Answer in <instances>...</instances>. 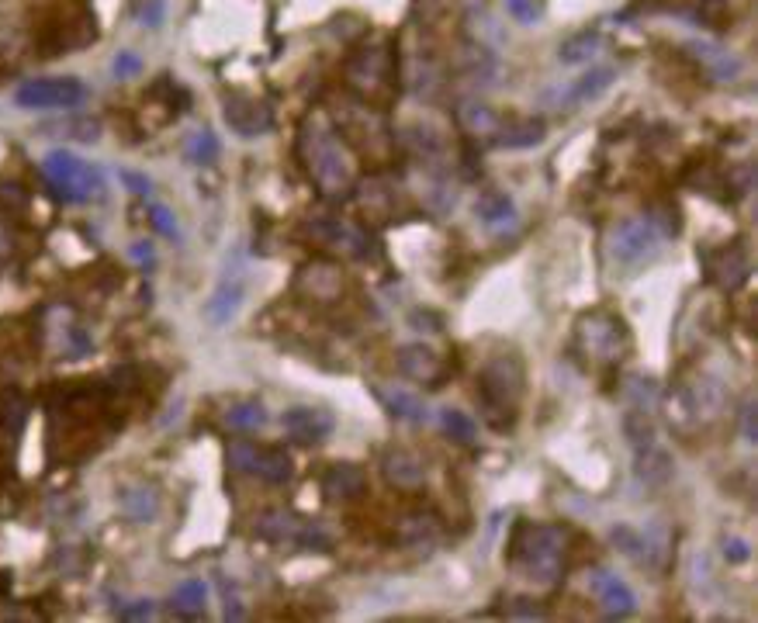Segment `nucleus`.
Instances as JSON below:
<instances>
[{
	"label": "nucleus",
	"mask_w": 758,
	"mask_h": 623,
	"mask_svg": "<svg viewBox=\"0 0 758 623\" xmlns=\"http://www.w3.org/2000/svg\"><path fill=\"white\" fill-rule=\"evenodd\" d=\"M225 426L239 433H253L260 426H267V409L260 402H236L225 409Z\"/></svg>",
	"instance_id": "31"
},
{
	"label": "nucleus",
	"mask_w": 758,
	"mask_h": 623,
	"mask_svg": "<svg viewBox=\"0 0 758 623\" xmlns=\"http://www.w3.org/2000/svg\"><path fill=\"white\" fill-rule=\"evenodd\" d=\"M509 613H513V617H527V620H530V617H537V620L547 617V613L540 610V606H530V599H516V606H513Z\"/></svg>",
	"instance_id": "43"
},
{
	"label": "nucleus",
	"mask_w": 758,
	"mask_h": 623,
	"mask_svg": "<svg viewBox=\"0 0 758 623\" xmlns=\"http://www.w3.org/2000/svg\"><path fill=\"white\" fill-rule=\"evenodd\" d=\"M381 471H385L388 485L395 489H419L426 482V464L416 450H405V447H392L385 450L381 457Z\"/></svg>",
	"instance_id": "17"
},
{
	"label": "nucleus",
	"mask_w": 758,
	"mask_h": 623,
	"mask_svg": "<svg viewBox=\"0 0 758 623\" xmlns=\"http://www.w3.org/2000/svg\"><path fill=\"white\" fill-rule=\"evenodd\" d=\"M523 395V364L513 354H499L478 374V402L492 430H509L516 423V405Z\"/></svg>",
	"instance_id": "3"
},
{
	"label": "nucleus",
	"mask_w": 758,
	"mask_h": 623,
	"mask_svg": "<svg viewBox=\"0 0 758 623\" xmlns=\"http://www.w3.org/2000/svg\"><path fill=\"white\" fill-rule=\"evenodd\" d=\"M298 527L302 523L295 520V516H288V513H267V516H260V523H257V537H264V540H270V544H295V537H298Z\"/></svg>",
	"instance_id": "30"
},
{
	"label": "nucleus",
	"mask_w": 758,
	"mask_h": 623,
	"mask_svg": "<svg viewBox=\"0 0 758 623\" xmlns=\"http://www.w3.org/2000/svg\"><path fill=\"white\" fill-rule=\"evenodd\" d=\"M457 118H461V129L471 135V139H495L502 129V118L495 115V111L489 108V104H461V111H457Z\"/></svg>",
	"instance_id": "24"
},
{
	"label": "nucleus",
	"mask_w": 758,
	"mask_h": 623,
	"mask_svg": "<svg viewBox=\"0 0 758 623\" xmlns=\"http://www.w3.org/2000/svg\"><path fill=\"white\" fill-rule=\"evenodd\" d=\"M118 617L122 620H149L153 617V603H149V599H135V603L118 610Z\"/></svg>",
	"instance_id": "41"
},
{
	"label": "nucleus",
	"mask_w": 758,
	"mask_h": 623,
	"mask_svg": "<svg viewBox=\"0 0 758 623\" xmlns=\"http://www.w3.org/2000/svg\"><path fill=\"white\" fill-rule=\"evenodd\" d=\"M741 433H745L748 444H755L758 440V419H755V399L745 402V409H741Z\"/></svg>",
	"instance_id": "40"
},
{
	"label": "nucleus",
	"mask_w": 758,
	"mask_h": 623,
	"mask_svg": "<svg viewBox=\"0 0 758 623\" xmlns=\"http://www.w3.org/2000/svg\"><path fill=\"white\" fill-rule=\"evenodd\" d=\"M502 4H506V11L513 14V21H520V25H537L540 14H544L540 0H502Z\"/></svg>",
	"instance_id": "35"
},
{
	"label": "nucleus",
	"mask_w": 758,
	"mask_h": 623,
	"mask_svg": "<svg viewBox=\"0 0 758 623\" xmlns=\"http://www.w3.org/2000/svg\"><path fill=\"white\" fill-rule=\"evenodd\" d=\"M378 399L395 419H405V423H426V416H430L423 399L405 392V388H378Z\"/></svg>",
	"instance_id": "25"
},
{
	"label": "nucleus",
	"mask_w": 758,
	"mask_h": 623,
	"mask_svg": "<svg viewBox=\"0 0 758 623\" xmlns=\"http://www.w3.org/2000/svg\"><path fill=\"white\" fill-rule=\"evenodd\" d=\"M118 506H122V513L129 516L132 523H149L160 513V492L146 482L122 485V489H118Z\"/></svg>",
	"instance_id": "20"
},
{
	"label": "nucleus",
	"mask_w": 758,
	"mask_h": 623,
	"mask_svg": "<svg viewBox=\"0 0 758 623\" xmlns=\"http://www.w3.org/2000/svg\"><path fill=\"white\" fill-rule=\"evenodd\" d=\"M599 49H603V35L579 32V35H568V39L558 45V59L565 66H579V63H589Z\"/></svg>",
	"instance_id": "26"
},
{
	"label": "nucleus",
	"mask_w": 758,
	"mask_h": 623,
	"mask_svg": "<svg viewBox=\"0 0 758 623\" xmlns=\"http://www.w3.org/2000/svg\"><path fill=\"white\" fill-rule=\"evenodd\" d=\"M42 132H59L66 135V139H80V142H94L97 135H101V122L97 118H77V122H59V125H45Z\"/></svg>",
	"instance_id": "33"
},
{
	"label": "nucleus",
	"mask_w": 758,
	"mask_h": 623,
	"mask_svg": "<svg viewBox=\"0 0 758 623\" xmlns=\"http://www.w3.org/2000/svg\"><path fill=\"white\" fill-rule=\"evenodd\" d=\"M575 336H579V347L585 350V357L603 360V364L620 360L624 350L630 347L627 322L620 319L617 312H603V309L582 315L579 326H575Z\"/></svg>",
	"instance_id": "5"
},
{
	"label": "nucleus",
	"mask_w": 758,
	"mask_h": 623,
	"mask_svg": "<svg viewBox=\"0 0 758 623\" xmlns=\"http://www.w3.org/2000/svg\"><path fill=\"white\" fill-rule=\"evenodd\" d=\"M149 222H153V229L160 232V236H170V239L177 236V219H174V212H170V208L153 205V208H149Z\"/></svg>",
	"instance_id": "37"
},
{
	"label": "nucleus",
	"mask_w": 758,
	"mask_h": 623,
	"mask_svg": "<svg viewBox=\"0 0 758 623\" xmlns=\"http://www.w3.org/2000/svg\"><path fill=\"white\" fill-rule=\"evenodd\" d=\"M87 101V87L77 77H39L14 90V104L25 111H70Z\"/></svg>",
	"instance_id": "7"
},
{
	"label": "nucleus",
	"mask_w": 758,
	"mask_h": 623,
	"mask_svg": "<svg viewBox=\"0 0 758 623\" xmlns=\"http://www.w3.org/2000/svg\"><path fill=\"white\" fill-rule=\"evenodd\" d=\"M437 537H440V527H437V520L433 516H405V523H402V540L409 547H416V551H430L433 544H437Z\"/></svg>",
	"instance_id": "28"
},
{
	"label": "nucleus",
	"mask_w": 758,
	"mask_h": 623,
	"mask_svg": "<svg viewBox=\"0 0 758 623\" xmlns=\"http://www.w3.org/2000/svg\"><path fill=\"white\" fill-rule=\"evenodd\" d=\"M302 153H305V167L319 187L322 198L329 201H343L357 184V167L354 156L347 153L343 139L329 129L322 118H312L302 132Z\"/></svg>",
	"instance_id": "1"
},
{
	"label": "nucleus",
	"mask_w": 758,
	"mask_h": 623,
	"mask_svg": "<svg viewBox=\"0 0 758 623\" xmlns=\"http://www.w3.org/2000/svg\"><path fill=\"white\" fill-rule=\"evenodd\" d=\"M475 215L478 222L492 225V229H502V225H513L516 222V205L506 191H495V187H485L475 201Z\"/></svg>",
	"instance_id": "22"
},
{
	"label": "nucleus",
	"mask_w": 758,
	"mask_h": 623,
	"mask_svg": "<svg viewBox=\"0 0 758 623\" xmlns=\"http://www.w3.org/2000/svg\"><path fill=\"white\" fill-rule=\"evenodd\" d=\"M610 540L620 547V554L634 558L637 565L644 561V534H637L634 527H613V530H610Z\"/></svg>",
	"instance_id": "34"
},
{
	"label": "nucleus",
	"mask_w": 758,
	"mask_h": 623,
	"mask_svg": "<svg viewBox=\"0 0 758 623\" xmlns=\"http://www.w3.org/2000/svg\"><path fill=\"white\" fill-rule=\"evenodd\" d=\"M205 596L208 592L198 579H184L174 589V613H180V617H187V620L205 617Z\"/></svg>",
	"instance_id": "27"
},
{
	"label": "nucleus",
	"mask_w": 758,
	"mask_h": 623,
	"mask_svg": "<svg viewBox=\"0 0 758 623\" xmlns=\"http://www.w3.org/2000/svg\"><path fill=\"white\" fill-rule=\"evenodd\" d=\"M42 174L49 180L52 194L59 201H90L104 194V174L90 167L87 160L66 153V149H52L42 160Z\"/></svg>",
	"instance_id": "4"
},
{
	"label": "nucleus",
	"mask_w": 758,
	"mask_h": 623,
	"mask_svg": "<svg viewBox=\"0 0 758 623\" xmlns=\"http://www.w3.org/2000/svg\"><path fill=\"white\" fill-rule=\"evenodd\" d=\"M613 84H617V66H592L589 73H582V77L572 80L568 87H558L554 94H547V101H551L554 108H579V104L596 101V97Z\"/></svg>",
	"instance_id": "14"
},
{
	"label": "nucleus",
	"mask_w": 758,
	"mask_h": 623,
	"mask_svg": "<svg viewBox=\"0 0 758 623\" xmlns=\"http://www.w3.org/2000/svg\"><path fill=\"white\" fill-rule=\"evenodd\" d=\"M589 585H592V592L599 596V603H603V613L610 620H624V617H630V613L637 610V596H634V589L620 579L617 572H610V568H596L592 572V579H589Z\"/></svg>",
	"instance_id": "15"
},
{
	"label": "nucleus",
	"mask_w": 758,
	"mask_h": 623,
	"mask_svg": "<svg viewBox=\"0 0 758 623\" xmlns=\"http://www.w3.org/2000/svg\"><path fill=\"white\" fill-rule=\"evenodd\" d=\"M568 530L554 523H520L509 540V565L534 585H558L565 579Z\"/></svg>",
	"instance_id": "2"
},
{
	"label": "nucleus",
	"mask_w": 758,
	"mask_h": 623,
	"mask_svg": "<svg viewBox=\"0 0 758 623\" xmlns=\"http://www.w3.org/2000/svg\"><path fill=\"white\" fill-rule=\"evenodd\" d=\"M142 70V59L135 52H118L115 56V77H135Z\"/></svg>",
	"instance_id": "39"
},
{
	"label": "nucleus",
	"mask_w": 758,
	"mask_h": 623,
	"mask_svg": "<svg viewBox=\"0 0 758 623\" xmlns=\"http://www.w3.org/2000/svg\"><path fill=\"white\" fill-rule=\"evenodd\" d=\"M222 118L239 139H257V135H264L270 129V111L257 97L229 94L222 104Z\"/></svg>",
	"instance_id": "13"
},
{
	"label": "nucleus",
	"mask_w": 758,
	"mask_h": 623,
	"mask_svg": "<svg viewBox=\"0 0 758 623\" xmlns=\"http://www.w3.org/2000/svg\"><path fill=\"white\" fill-rule=\"evenodd\" d=\"M724 558L734 561V565H741V561L752 558V547H748V540H741V537H727L724 540Z\"/></svg>",
	"instance_id": "38"
},
{
	"label": "nucleus",
	"mask_w": 758,
	"mask_h": 623,
	"mask_svg": "<svg viewBox=\"0 0 758 623\" xmlns=\"http://www.w3.org/2000/svg\"><path fill=\"white\" fill-rule=\"evenodd\" d=\"M547 139V125L540 118H523V122H506L495 135V146L499 149H530L540 146Z\"/></svg>",
	"instance_id": "23"
},
{
	"label": "nucleus",
	"mask_w": 758,
	"mask_h": 623,
	"mask_svg": "<svg viewBox=\"0 0 758 623\" xmlns=\"http://www.w3.org/2000/svg\"><path fill=\"white\" fill-rule=\"evenodd\" d=\"M395 367H399V374H405V378L426 381V385H440L437 378H440V371H444L440 357L433 354L430 347H423V343H405V347H399Z\"/></svg>",
	"instance_id": "18"
},
{
	"label": "nucleus",
	"mask_w": 758,
	"mask_h": 623,
	"mask_svg": "<svg viewBox=\"0 0 758 623\" xmlns=\"http://www.w3.org/2000/svg\"><path fill=\"white\" fill-rule=\"evenodd\" d=\"M440 426H444V433L454 440V444H461V447H475L478 444V426H475V419H471L468 412L440 409Z\"/></svg>",
	"instance_id": "29"
},
{
	"label": "nucleus",
	"mask_w": 758,
	"mask_h": 623,
	"mask_svg": "<svg viewBox=\"0 0 758 623\" xmlns=\"http://www.w3.org/2000/svg\"><path fill=\"white\" fill-rule=\"evenodd\" d=\"M686 49L693 52L696 63H700L714 80H734L741 73V59L731 56L727 49H717V45H707V42H689Z\"/></svg>",
	"instance_id": "21"
},
{
	"label": "nucleus",
	"mask_w": 758,
	"mask_h": 623,
	"mask_svg": "<svg viewBox=\"0 0 758 623\" xmlns=\"http://www.w3.org/2000/svg\"><path fill=\"white\" fill-rule=\"evenodd\" d=\"M229 464L236 471H243V475H253L267 485H284L295 475V464H291V457L284 454L281 447H257V444H246V440L229 447Z\"/></svg>",
	"instance_id": "8"
},
{
	"label": "nucleus",
	"mask_w": 758,
	"mask_h": 623,
	"mask_svg": "<svg viewBox=\"0 0 758 623\" xmlns=\"http://www.w3.org/2000/svg\"><path fill=\"white\" fill-rule=\"evenodd\" d=\"M184 156L191 163H198V167H205V163H212L215 156H219V139H215L208 129L194 132L191 139H187V146H184Z\"/></svg>",
	"instance_id": "32"
},
{
	"label": "nucleus",
	"mask_w": 758,
	"mask_h": 623,
	"mask_svg": "<svg viewBox=\"0 0 758 623\" xmlns=\"http://www.w3.org/2000/svg\"><path fill=\"white\" fill-rule=\"evenodd\" d=\"M132 257H135V260H153V250H149V246H135Z\"/></svg>",
	"instance_id": "44"
},
{
	"label": "nucleus",
	"mask_w": 758,
	"mask_h": 623,
	"mask_svg": "<svg viewBox=\"0 0 758 623\" xmlns=\"http://www.w3.org/2000/svg\"><path fill=\"white\" fill-rule=\"evenodd\" d=\"M662 232L655 229L644 215H637V219H624L613 225L610 232V260L617 267L624 270H637L644 264H651V260L658 257V250H662Z\"/></svg>",
	"instance_id": "6"
},
{
	"label": "nucleus",
	"mask_w": 758,
	"mask_h": 623,
	"mask_svg": "<svg viewBox=\"0 0 758 623\" xmlns=\"http://www.w3.org/2000/svg\"><path fill=\"white\" fill-rule=\"evenodd\" d=\"M322 492L329 502H354L367 492V471L354 461H336L322 475Z\"/></svg>",
	"instance_id": "16"
},
{
	"label": "nucleus",
	"mask_w": 758,
	"mask_h": 623,
	"mask_svg": "<svg viewBox=\"0 0 758 623\" xmlns=\"http://www.w3.org/2000/svg\"><path fill=\"white\" fill-rule=\"evenodd\" d=\"M122 184L129 187L132 194H142V198H149V191H153V184H149V177L135 174V170H122Z\"/></svg>",
	"instance_id": "42"
},
{
	"label": "nucleus",
	"mask_w": 758,
	"mask_h": 623,
	"mask_svg": "<svg viewBox=\"0 0 758 623\" xmlns=\"http://www.w3.org/2000/svg\"><path fill=\"white\" fill-rule=\"evenodd\" d=\"M627 392H630V405H634V409H648L651 412V405L658 402V388L651 385L648 378H630Z\"/></svg>",
	"instance_id": "36"
},
{
	"label": "nucleus",
	"mask_w": 758,
	"mask_h": 623,
	"mask_svg": "<svg viewBox=\"0 0 758 623\" xmlns=\"http://www.w3.org/2000/svg\"><path fill=\"white\" fill-rule=\"evenodd\" d=\"M347 80L360 97H378L392 84V56L385 45H364L347 63Z\"/></svg>",
	"instance_id": "9"
},
{
	"label": "nucleus",
	"mask_w": 758,
	"mask_h": 623,
	"mask_svg": "<svg viewBox=\"0 0 758 623\" xmlns=\"http://www.w3.org/2000/svg\"><path fill=\"white\" fill-rule=\"evenodd\" d=\"M243 264H225L219 284H215L212 298L205 302V319L212 326H229L236 319V312L243 309V298H246V281H243Z\"/></svg>",
	"instance_id": "11"
},
{
	"label": "nucleus",
	"mask_w": 758,
	"mask_h": 623,
	"mask_svg": "<svg viewBox=\"0 0 758 623\" xmlns=\"http://www.w3.org/2000/svg\"><path fill=\"white\" fill-rule=\"evenodd\" d=\"M703 264H707V277L720 291L741 288L752 277V253H748L745 239H734V243H724L717 250H707L703 253Z\"/></svg>",
	"instance_id": "10"
},
{
	"label": "nucleus",
	"mask_w": 758,
	"mask_h": 623,
	"mask_svg": "<svg viewBox=\"0 0 758 623\" xmlns=\"http://www.w3.org/2000/svg\"><path fill=\"white\" fill-rule=\"evenodd\" d=\"M634 461H637V478L651 489H662V485L672 482V454L665 450L662 444H644L634 450Z\"/></svg>",
	"instance_id": "19"
},
{
	"label": "nucleus",
	"mask_w": 758,
	"mask_h": 623,
	"mask_svg": "<svg viewBox=\"0 0 758 623\" xmlns=\"http://www.w3.org/2000/svg\"><path fill=\"white\" fill-rule=\"evenodd\" d=\"M281 423L288 430V437L305 447L322 444L336 430V416L329 409H319V405H295V409L284 412Z\"/></svg>",
	"instance_id": "12"
}]
</instances>
